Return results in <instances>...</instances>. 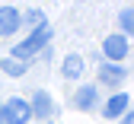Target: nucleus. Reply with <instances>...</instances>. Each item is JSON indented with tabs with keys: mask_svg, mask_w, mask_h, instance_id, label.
Segmentation results:
<instances>
[{
	"mask_svg": "<svg viewBox=\"0 0 134 124\" xmlns=\"http://www.w3.org/2000/svg\"><path fill=\"white\" fill-rule=\"evenodd\" d=\"M128 51H131V45H128V38H125L121 32L105 35V38H102V54H105V61H109V64L125 61V57H128Z\"/></svg>",
	"mask_w": 134,
	"mask_h": 124,
	"instance_id": "3",
	"label": "nucleus"
},
{
	"mask_svg": "<svg viewBox=\"0 0 134 124\" xmlns=\"http://www.w3.org/2000/svg\"><path fill=\"white\" fill-rule=\"evenodd\" d=\"M125 76H128V70L121 67V64H99V83L102 86H118V83H125Z\"/></svg>",
	"mask_w": 134,
	"mask_h": 124,
	"instance_id": "6",
	"label": "nucleus"
},
{
	"mask_svg": "<svg viewBox=\"0 0 134 124\" xmlns=\"http://www.w3.org/2000/svg\"><path fill=\"white\" fill-rule=\"evenodd\" d=\"M74 102H77V108H83V111L96 108V102H99V86H86V83H83L80 89H77V96H74Z\"/></svg>",
	"mask_w": 134,
	"mask_h": 124,
	"instance_id": "8",
	"label": "nucleus"
},
{
	"mask_svg": "<svg viewBox=\"0 0 134 124\" xmlns=\"http://www.w3.org/2000/svg\"><path fill=\"white\" fill-rule=\"evenodd\" d=\"M23 22L29 26V32H32V29H42V26H45V13H42V10H26V13H23Z\"/></svg>",
	"mask_w": 134,
	"mask_h": 124,
	"instance_id": "12",
	"label": "nucleus"
},
{
	"mask_svg": "<svg viewBox=\"0 0 134 124\" xmlns=\"http://www.w3.org/2000/svg\"><path fill=\"white\" fill-rule=\"evenodd\" d=\"M0 111H3V102H0Z\"/></svg>",
	"mask_w": 134,
	"mask_h": 124,
	"instance_id": "14",
	"label": "nucleus"
},
{
	"mask_svg": "<svg viewBox=\"0 0 134 124\" xmlns=\"http://www.w3.org/2000/svg\"><path fill=\"white\" fill-rule=\"evenodd\" d=\"M0 124H3V121H0Z\"/></svg>",
	"mask_w": 134,
	"mask_h": 124,
	"instance_id": "15",
	"label": "nucleus"
},
{
	"mask_svg": "<svg viewBox=\"0 0 134 124\" xmlns=\"http://www.w3.org/2000/svg\"><path fill=\"white\" fill-rule=\"evenodd\" d=\"M118 26H121V35H125V38H128V35H134V7L118 13Z\"/></svg>",
	"mask_w": 134,
	"mask_h": 124,
	"instance_id": "11",
	"label": "nucleus"
},
{
	"mask_svg": "<svg viewBox=\"0 0 134 124\" xmlns=\"http://www.w3.org/2000/svg\"><path fill=\"white\" fill-rule=\"evenodd\" d=\"M51 35H54V29L48 26V22H45L42 29H32V35H29V38H23L19 45L13 48V57H16V61H26V64H29V61L35 57V54H38V51H42L48 42H51Z\"/></svg>",
	"mask_w": 134,
	"mask_h": 124,
	"instance_id": "1",
	"label": "nucleus"
},
{
	"mask_svg": "<svg viewBox=\"0 0 134 124\" xmlns=\"http://www.w3.org/2000/svg\"><path fill=\"white\" fill-rule=\"evenodd\" d=\"M29 111L35 118H51V111H54L51 96H48L45 89H35V92H32V102H29Z\"/></svg>",
	"mask_w": 134,
	"mask_h": 124,
	"instance_id": "7",
	"label": "nucleus"
},
{
	"mask_svg": "<svg viewBox=\"0 0 134 124\" xmlns=\"http://www.w3.org/2000/svg\"><path fill=\"white\" fill-rule=\"evenodd\" d=\"M128 108H131V96H128V92H115V96H109V102L102 105V118L115 121V118H121Z\"/></svg>",
	"mask_w": 134,
	"mask_h": 124,
	"instance_id": "5",
	"label": "nucleus"
},
{
	"mask_svg": "<svg viewBox=\"0 0 134 124\" xmlns=\"http://www.w3.org/2000/svg\"><path fill=\"white\" fill-rule=\"evenodd\" d=\"M0 70H3L7 76H26L29 64L26 61H16V57H3V61H0Z\"/></svg>",
	"mask_w": 134,
	"mask_h": 124,
	"instance_id": "10",
	"label": "nucleus"
},
{
	"mask_svg": "<svg viewBox=\"0 0 134 124\" xmlns=\"http://www.w3.org/2000/svg\"><path fill=\"white\" fill-rule=\"evenodd\" d=\"M23 26V13L16 7H0V35L3 38H10V35H16Z\"/></svg>",
	"mask_w": 134,
	"mask_h": 124,
	"instance_id": "4",
	"label": "nucleus"
},
{
	"mask_svg": "<svg viewBox=\"0 0 134 124\" xmlns=\"http://www.w3.org/2000/svg\"><path fill=\"white\" fill-rule=\"evenodd\" d=\"M83 70H86V61H83L80 54H67L64 64H61L64 80H80V76H83Z\"/></svg>",
	"mask_w": 134,
	"mask_h": 124,
	"instance_id": "9",
	"label": "nucleus"
},
{
	"mask_svg": "<svg viewBox=\"0 0 134 124\" xmlns=\"http://www.w3.org/2000/svg\"><path fill=\"white\" fill-rule=\"evenodd\" d=\"M29 118H32L29 102H26V99H19V96L7 99L3 111H0V121H3V124H29Z\"/></svg>",
	"mask_w": 134,
	"mask_h": 124,
	"instance_id": "2",
	"label": "nucleus"
},
{
	"mask_svg": "<svg viewBox=\"0 0 134 124\" xmlns=\"http://www.w3.org/2000/svg\"><path fill=\"white\" fill-rule=\"evenodd\" d=\"M118 124H134V111H131V108H128V111H125V115H121V118H118Z\"/></svg>",
	"mask_w": 134,
	"mask_h": 124,
	"instance_id": "13",
	"label": "nucleus"
}]
</instances>
